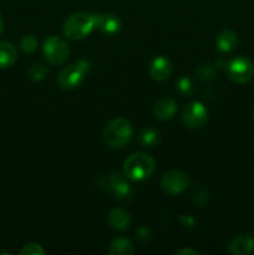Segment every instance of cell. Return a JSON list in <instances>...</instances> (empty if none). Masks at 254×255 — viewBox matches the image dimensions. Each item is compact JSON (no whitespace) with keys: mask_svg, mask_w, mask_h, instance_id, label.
I'll return each instance as SVG.
<instances>
[{"mask_svg":"<svg viewBox=\"0 0 254 255\" xmlns=\"http://www.w3.org/2000/svg\"><path fill=\"white\" fill-rule=\"evenodd\" d=\"M104 141L110 148L121 149L129 143L133 136V127L128 120L124 117H116L109 121L105 126Z\"/></svg>","mask_w":254,"mask_h":255,"instance_id":"cell-1","label":"cell"},{"mask_svg":"<svg viewBox=\"0 0 254 255\" xmlns=\"http://www.w3.org/2000/svg\"><path fill=\"white\" fill-rule=\"evenodd\" d=\"M156 169V161L143 152L132 153L124 162V176L132 182L148 179Z\"/></svg>","mask_w":254,"mask_h":255,"instance_id":"cell-2","label":"cell"},{"mask_svg":"<svg viewBox=\"0 0 254 255\" xmlns=\"http://www.w3.org/2000/svg\"><path fill=\"white\" fill-rule=\"evenodd\" d=\"M95 27L94 14L87 12H74L66 17L62 25V32L65 36L74 41L85 39Z\"/></svg>","mask_w":254,"mask_h":255,"instance_id":"cell-3","label":"cell"},{"mask_svg":"<svg viewBox=\"0 0 254 255\" xmlns=\"http://www.w3.org/2000/svg\"><path fill=\"white\" fill-rule=\"evenodd\" d=\"M226 74L234 84H247L254 76V64L248 57L238 55L226 64Z\"/></svg>","mask_w":254,"mask_h":255,"instance_id":"cell-4","label":"cell"},{"mask_svg":"<svg viewBox=\"0 0 254 255\" xmlns=\"http://www.w3.org/2000/svg\"><path fill=\"white\" fill-rule=\"evenodd\" d=\"M42 54L50 65L59 66V65L65 64L69 59L70 46L62 37L52 35L44 41Z\"/></svg>","mask_w":254,"mask_h":255,"instance_id":"cell-5","label":"cell"},{"mask_svg":"<svg viewBox=\"0 0 254 255\" xmlns=\"http://www.w3.org/2000/svg\"><path fill=\"white\" fill-rule=\"evenodd\" d=\"M90 64L86 60H80L77 64L64 67L57 75V84L64 90L76 89L84 81L85 74L89 71Z\"/></svg>","mask_w":254,"mask_h":255,"instance_id":"cell-6","label":"cell"},{"mask_svg":"<svg viewBox=\"0 0 254 255\" xmlns=\"http://www.w3.org/2000/svg\"><path fill=\"white\" fill-rule=\"evenodd\" d=\"M102 186H106L107 191L111 192L112 196L119 201L128 202L133 198V189L131 184L119 173L107 174V177H104Z\"/></svg>","mask_w":254,"mask_h":255,"instance_id":"cell-7","label":"cell"},{"mask_svg":"<svg viewBox=\"0 0 254 255\" xmlns=\"http://www.w3.org/2000/svg\"><path fill=\"white\" fill-rule=\"evenodd\" d=\"M182 121L188 128H202L208 121V110L203 104L198 101L187 105L182 112Z\"/></svg>","mask_w":254,"mask_h":255,"instance_id":"cell-8","label":"cell"},{"mask_svg":"<svg viewBox=\"0 0 254 255\" xmlns=\"http://www.w3.org/2000/svg\"><path fill=\"white\" fill-rule=\"evenodd\" d=\"M189 186V178L183 171L179 169H169L164 172L161 178V187L166 193L177 196L181 194Z\"/></svg>","mask_w":254,"mask_h":255,"instance_id":"cell-9","label":"cell"},{"mask_svg":"<svg viewBox=\"0 0 254 255\" xmlns=\"http://www.w3.org/2000/svg\"><path fill=\"white\" fill-rule=\"evenodd\" d=\"M95 27L105 35H116L121 31L122 22L117 15L106 12V14H94Z\"/></svg>","mask_w":254,"mask_h":255,"instance_id":"cell-10","label":"cell"},{"mask_svg":"<svg viewBox=\"0 0 254 255\" xmlns=\"http://www.w3.org/2000/svg\"><path fill=\"white\" fill-rule=\"evenodd\" d=\"M172 70H173V66H172L171 60L166 56L156 57L149 64V75L156 81H166L171 76Z\"/></svg>","mask_w":254,"mask_h":255,"instance_id":"cell-11","label":"cell"},{"mask_svg":"<svg viewBox=\"0 0 254 255\" xmlns=\"http://www.w3.org/2000/svg\"><path fill=\"white\" fill-rule=\"evenodd\" d=\"M177 112V102L174 99L169 96L161 97L153 106V114L156 119L161 121H167V120L173 119Z\"/></svg>","mask_w":254,"mask_h":255,"instance_id":"cell-12","label":"cell"},{"mask_svg":"<svg viewBox=\"0 0 254 255\" xmlns=\"http://www.w3.org/2000/svg\"><path fill=\"white\" fill-rule=\"evenodd\" d=\"M228 253L232 255H249L254 253V238L241 234L228 244Z\"/></svg>","mask_w":254,"mask_h":255,"instance_id":"cell-13","label":"cell"},{"mask_svg":"<svg viewBox=\"0 0 254 255\" xmlns=\"http://www.w3.org/2000/svg\"><path fill=\"white\" fill-rule=\"evenodd\" d=\"M107 222L115 231H125L131 224V217L125 209L114 208L107 214Z\"/></svg>","mask_w":254,"mask_h":255,"instance_id":"cell-14","label":"cell"},{"mask_svg":"<svg viewBox=\"0 0 254 255\" xmlns=\"http://www.w3.org/2000/svg\"><path fill=\"white\" fill-rule=\"evenodd\" d=\"M217 47H218L219 51L222 52H229L232 50L236 49L237 44H238V36L234 31L229 29L222 30L218 34L216 40Z\"/></svg>","mask_w":254,"mask_h":255,"instance_id":"cell-15","label":"cell"},{"mask_svg":"<svg viewBox=\"0 0 254 255\" xmlns=\"http://www.w3.org/2000/svg\"><path fill=\"white\" fill-rule=\"evenodd\" d=\"M161 139V133L157 128L152 126H146L139 129L138 136H137V142L142 147H153L159 143Z\"/></svg>","mask_w":254,"mask_h":255,"instance_id":"cell-16","label":"cell"},{"mask_svg":"<svg viewBox=\"0 0 254 255\" xmlns=\"http://www.w3.org/2000/svg\"><path fill=\"white\" fill-rule=\"evenodd\" d=\"M16 47L7 41L0 42V69H6L16 61Z\"/></svg>","mask_w":254,"mask_h":255,"instance_id":"cell-17","label":"cell"},{"mask_svg":"<svg viewBox=\"0 0 254 255\" xmlns=\"http://www.w3.org/2000/svg\"><path fill=\"white\" fill-rule=\"evenodd\" d=\"M109 253L111 255H132L133 254V244L129 239L120 237L112 242Z\"/></svg>","mask_w":254,"mask_h":255,"instance_id":"cell-18","label":"cell"},{"mask_svg":"<svg viewBox=\"0 0 254 255\" xmlns=\"http://www.w3.org/2000/svg\"><path fill=\"white\" fill-rule=\"evenodd\" d=\"M19 45L22 52H25V54H32L37 49L39 41H37V39L34 35H25V36L21 37Z\"/></svg>","mask_w":254,"mask_h":255,"instance_id":"cell-19","label":"cell"},{"mask_svg":"<svg viewBox=\"0 0 254 255\" xmlns=\"http://www.w3.org/2000/svg\"><path fill=\"white\" fill-rule=\"evenodd\" d=\"M176 89L183 96H191L194 92V85L189 77L183 76L181 79H178V81L176 82Z\"/></svg>","mask_w":254,"mask_h":255,"instance_id":"cell-20","label":"cell"},{"mask_svg":"<svg viewBox=\"0 0 254 255\" xmlns=\"http://www.w3.org/2000/svg\"><path fill=\"white\" fill-rule=\"evenodd\" d=\"M217 75V65L204 64L197 69V76L201 80H212Z\"/></svg>","mask_w":254,"mask_h":255,"instance_id":"cell-21","label":"cell"},{"mask_svg":"<svg viewBox=\"0 0 254 255\" xmlns=\"http://www.w3.org/2000/svg\"><path fill=\"white\" fill-rule=\"evenodd\" d=\"M47 72H49V69H47L45 65L36 64V65H32V66L29 69V76L30 79L34 80V81H41L42 79H45Z\"/></svg>","mask_w":254,"mask_h":255,"instance_id":"cell-22","label":"cell"},{"mask_svg":"<svg viewBox=\"0 0 254 255\" xmlns=\"http://www.w3.org/2000/svg\"><path fill=\"white\" fill-rule=\"evenodd\" d=\"M20 255H44L45 251L37 243H29L22 247L19 252Z\"/></svg>","mask_w":254,"mask_h":255,"instance_id":"cell-23","label":"cell"},{"mask_svg":"<svg viewBox=\"0 0 254 255\" xmlns=\"http://www.w3.org/2000/svg\"><path fill=\"white\" fill-rule=\"evenodd\" d=\"M179 221H181L182 226L187 227V228H193V227L196 226V221H194V219L192 218L191 216H186V214H182V216L179 217Z\"/></svg>","mask_w":254,"mask_h":255,"instance_id":"cell-24","label":"cell"},{"mask_svg":"<svg viewBox=\"0 0 254 255\" xmlns=\"http://www.w3.org/2000/svg\"><path fill=\"white\" fill-rule=\"evenodd\" d=\"M176 254H178V255H186V254L198 255V254H199V252L194 251V249H191V248H184V249H181V251L176 252Z\"/></svg>","mask_w":254,"mask_h":255,"instance_id":"cell-25","label":"cell"},{"mask_svg":"<svg viewBox=\"0 0 254 255\" xmlns=\"http://www.w3.org/2000/svg\"><path fill=\"white\" fill-rule=\"evenodd\" d=\"M2 30H4V17L0 14V34L2 32Z\"/></svg>","mask_w":254,"mask_h":255,"instance_id":"cell-26","label":"cell"},{"mask_svg":"<svg viewBox=\"0 0 254 255\" xmlns=\"http://www.w3.org/2000/svg\"><path fill=\"white\" fill-rule=\"evenodd\" d=\"M253 117H254V110H253Z\"/></svg>","mask_w":254,"mask_h":255,"instance_id":"cell-27","label":"cell"}]
</instances>
